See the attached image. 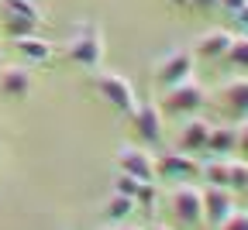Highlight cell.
Returning a JSON list of instances; mask_svg holds the SVG:
<instances>
[{
	"mask_svg": "<svg viewBox=\"0 0 248 230\" xmlns=\"http://www.w3.org/2000/svg\"><path fill=\"white\" fill-rule=\"evenodd\" d=\"M14 52L28 65H45L52 58V42H45L42 35H21V38H14Z\"/></svg>",
	"mask_w": 248,
	"mask_h": 230,
	"instance_id": "obj_16",
	"label": "cell"
},
{
	"mask_svg": "<svg viewBox=\"0 0 248 230\" xmlns=\"http://www.w3.org/2000/svg\"><path fill=\"white\" fill-rule=\"evenodd\" d=\"M231 38H234L231 28H210V31H203V35L197 38V45H193V58L221 62L228 55V48H231Z\"/></svg>",
	"mask_w": 248,
	"mask_h": 230,
	"instance_id": "obj_11",
	"label": "cell"
},
{
	"mask_svg": "<svg viewBox=\"0 0 248 230\" xmlns=\"http://www.w3.org/2000/svg\"><path fill=\"white\" fill-rule=\"evenodd\" d=\"M228 189L231 192H248V158L231 161V169H228Z\"/></svg>",
	"mask_w": 248,
	"mask_h": 230,
	"instance_id": "obj_20",
	"label": "cell"
},
{
	"mask_svg": "<svg viewBox=\"0 0 248 230\" xmlns=\"http://www.w3.org/2000/svg\"><path fill=\"white\" fill-rule=\"evenodd\" d=\"M231 213H234V196H231V189L207 186V189H203V220H207L210 227H221Z\"/></svg>",
	"mask_w": 248,
	"mask_h": 230,
	"instance_id": "obj_12",
	"label": "cell"
},
{
	"mask_svg": "<svg viewBox=\"0 0 248 230\" xmlns=\"http://www.w3.org/2000/svg\"><path fill=\"white\" fill-rule=\"evenodd\" d=\"M169 210L179 223L193 227V223H203V189L193 186V182H179L172 192H169Z\"/></svg>",
	"mask_w": 248,
	"mask_h": 230,
	"instance_id": "obj_6",
	"label": "cell"
},
{
	"mask_svg": "<svg viewBox=\"0 0 248 230\" xmlns=\"http://www.w3.org/2000/svg\"><path fill=\"white\" fill-rule=\"evenodd\" d=\"M207 138H210V120L193 114V117H186V124L179 127L176 148L186 151V155H197V151H207Z\"/></svg>",
	"mask_w": 248,
	"mask_h": 230,
	"instance_id": "obj_13",
	"label": "cell"
},
{
	"mask_svg": "<svg viewBox=\"0 0 248 230\" xmlns=\"http://www.w3.org/2000/svg\"><path fill=\"white\" fill-rule=\"evenodd\" d=\"M169 4H176V7H183V4H186V0H169Z\"/></svg>",
	"mask_w": 248,
	"mask_h": 230,
	"instance_id": "obj_30",
	"label": "cell"
},
{
	"mask_svg": "<svg viewBox=\"0 0 248 230\" xmlns=\"http://www.w3.org/2000/svg\"><path fill=\"white\" fill-rule=\"evenodd\" d=\"M200 175V161L186 151H162L155 155V182L159 179H172V182H190Z\"/></svg>",
	"mask_w": 248,
	"mask_h": 230,
	"instance_id": "obj_9",
	"label": "cell"
},
{
	"mask_svg": "<svg viewBox=\"0 0 248 230\" xmlns=\"http://www.w3.org/2000/svg\"><path fill=\"white\" fill-rule=\"evenodd\" d=\"M135 210H138V206H135L131 196L110 192V196H107V203L100 206V216H104V223H124V220H131Z\"/></svg>",
	"mask_w": 248,
	"mask_h": 230,
	"instance_id": "obj_17",
	"label": "cell"
},
{
	"mask_svg": "<svg viewBox=\"0 0 248 230\" xmlns=\"http://www.w3.org/2000/svg\"><path fill=\"white\" fill-rule=\"evenodd\" d=\"M186 4H193L197 11H214V7H217V0H186Z\"/></svg>",
	"mask_w": 248,
	"mask_h": 230,
	"instance_id": "obj_27",
	"label": "cell"
},
{
	"mask_svg": "<svg viewBox=\"0 0 248 230\" xmlns=\"http://www.w3.org/2000/svg\"><path fill=\"white\" fill-rule=\"evenodd\" d=\"M228 169H231V158H217V155H210V161H203V165H200V179H203L207 186H221V189H228Z\"/></svg>",
	"mask_w": 248,
	"mask_h": 230,
	"instance_id": "obj_18",
	"label": "cell"
},
{
	"mask_svg": "<svg viewBox=\"0 0 248 230\" xmlns=\"http://www.w3.org/2000/svg\"><path fill=\"white\" fill-rule=\"evenodd\" d=\"M128 117H131V130H135L138 144L152 148V144H159V141H162V134H166V114H162V107L155 103L152 96L138 100L135 110H131Z\"/></svg>",
	"mask_w": 248,
	"mask_h": 230,
	"instance_id": "obj_3",
	"label": "cell"
},
{
	"mask_svg": "<svg viewBox=\"0 0 248 230\" xmlns=\"http://www.w3.org/2000/svg\"><path fill=\"white\" fill-rule=\"evenodd\" d=\"M214 230H248V213H241V210H234L221 227H214Z\"/></svg>",
	"mask_w": 248,
	"mask_h": 230,
	"instance_id": "obj_23",
	"label": "cell"
},
{
	"mask_svg": "<svg viewBox=\"0 0 248 230\" xmlns=\"http://www.w3.org/2000/svg\"><path fill=\"white\" fill-rule=\"evenodd\" d=\"M217 107L231 124L248 120V76H234L217 86Z\"/></svg>",
	"mask_w": 248,
	"mask_h": 230,
	"instance_id": "obj_7",
	"label": "cell"
},
{
	"mask_svg": "<svg viewBox=\"0 0 248 230\" xmlns=\"http://www.w3.org/2000/svg\"><path fill=\"white\" fill-rule=\"evenodd\" d=\"M207 103H210L207 86H203L197 76H190V79L169 86L159 107H162V114H169V117H193V114H200Z\"/></svg>",
	"mask_w": 248,
	"mask_h": 230,
	"instance_id": "obj_2",
	"label": "cell"
},
{
	"mask_svg": "<svg viewBox=\"0 0 248 230\" xmlns=\"http://www.w3.org/2000/svg\"><path fill=\"white\" fill-rule=\"evenodd\" d=\"M97 93L104 96V103H110L117 114H131L135 103H138L135 86L124 79L121 72H110V69H104V72L97 76Z\"/></svg>",
	"mask_w": 248,
	"mask_h": 230,
	"instance_id": "obj_8",
	"label": "cell"
},
{
	"mask_svg": "<svg viewBox=\"0 0 248 230\" xmlns=\"http://www.w3.org/2000/svg\"><path fill=\"white\" fill-rule=\"evenodd\" d=\"M207 151L217 158H231L238 151V124L224 120V124H210V138H207Z\"/></svg>",
	"mask_w": 248,
	"mask_h": 230,
	"instance_id": "obj_15",
	"label": "cell"
},
{
	"mask_svg": "<svg viewBox=\"0 0 248 230\" xmlns=\"http://www.w3.org/2000/svg\"><path fill=\"white\" fill-rule=\"evenodd\" d=\"M28 4H38V0H28Z\"/></svg>",
	"mask_w": 248,
	"mask_h": 230,
	"instance_id": "obj_31",
	"label": "cell"
},
{
	"mask_svg": "<svg viewBox=\"0 0 248 230\" xmlns=\"http://www.w3.org/2000/svg\"><path fill=\"white\" fill-rule=\"evenodd\" d=\"M114 161H117V172H128L141 182H155V155L145 151L141 144H121Z\"/></svg>",
	"mask_w": 248,
	"mask_h": 230,
	"instance_id": "obj_10",
	"label": "cell"
},
{
	"mask_svg": "<svg viewBox=\"0 0 248 230\" xmlns=\"http://www.w3.org/2000/svg\"><path fill=\"white\" fill-rule=\"evenodd\" d=\"M155 203H159V186H155V182H141L138 192H135V206H141V210L152 213V210H159Z\"/></svg>",
	"mask_w": 248,
	"mask_h": 230,
	"instance_id": "obj_21",
	"label": "cell"
},
{
	"mask_svg": "<svg viewBox=\"0 0 248 230\" xmlns=\"http://www.w3.org/2000/svg\"><path fill=\"white\" fill-rule=\"evenodd\" d=\"M245 4H248V0H217V7H221V11H224V14H228V17H231V14H234V11H241V7H245Z\"/></svg>",
	"mask_w": 248,
	"mask_h": 230,
	"instance_id": "obj_25",
	"label": "cell"
},
{
	"mask_svg": "<svg viewBox=\"0 0 248 230\" xmlns=\"http://www.w3.org/2000/svg\"><path fill=\"white\" fill-rule=\"evenodd\" d=\"M148 230H172V227H162V223H155V227H148Z\"/></svg>",
	"mask_w": 248,
	"mask_h": 230,
	"instance_id": "obj_29",
	"label": "cell"
},
{
	"mask_svg": "<svg viewBox=\"0 0 248 230\" xmlns=\"http://www.w3.org/2000/svg\"><path fill=\"white\" fill-rule=\"evenodd\" d=\"M224 58L234 65V69L248 72V35H234V38H231V48H228Z\"/></svg>",
	"mask_w": 248,
	"mask_h": 230,
	"instance_id": "obj_19",
	"label": "cell"
},
{
	"mask_svg": "<svg viewBox=\"0 0 248 230\" xmlns=\"http://www.w3.org/2000/svg\"><path fill=\"white\" fill-rule=\"evenodd\" d=\"M138 186H141V179H135V175H128V172H117V179H114V189H110V192H121V196H131V200H135Z\"/></svg>",
	"mask_w": 248,
	"mask_h": 230,
	"instance_id": "obj_22",
	"label": "cell"
},
{
	"mask_svg": "<svg viewBox=\"0 0 248 230\" xmlns=\"http://www.w3.org/2000/svg\"><path fill=\"white\" fill-rule=\"evenodd\" d=\"M4 4V17H0V24H4V31L11 38H21V35H38L42 28V11L38 4H28V0H0Z\"/></svg>",
	"mask_w": 248,
	"mask_h": 230,
	"instance_id": "obj_5",
	"label": "cell"
},
{
	"mask_svg": "<svg viewBox=\"0 0 248 230\" xmlns=\"http://www.w3.org/2000/svg\"><path fill=\"white\" fill-rule=\"evenodd\" d=\"M104 230H135V227H128V223H107Z\"/></svg>",
	"mask_w": 248,
	"mask_h": 230,
	"instance_id": "obj_28",
	"label": "cell"
},
{
	"mask_svg": "<svg viewBox=\"0 0 248 230\" xmlns=\"http://www.w3.org/2000/svg\"><path fill=\"white\" fill-rule=\"evenodd\" d=\"M238 151H245V155H248V120H241V124H238Z\"/></svg>",
	"mask_w": 248,
	"mask_h": 230,
	"instance_id": "obj_26",
	"label": "cell"
},
{
	"mask_svg": "<svg viewBox=\"0 0 248 230\" xmlns=\"http://www.w3.org/2000/svg\"><path fill=\"white\" fill-rule=\"evenodd\" d=\"M231 24L241 31V35H248V4H245L241 11H234V14H231Z\"/></svg>",
	"mask_w": 248,
	"mask_h": 230,
	"instance_id": "obj_24",
	"label": "cell"
},
{
	"mask_svg": "<svg viewBox=\"0 0 248 230\" xmlns=\"http://www.w3.org/2000/svg\"><path fill=\"white\" fill-rule=\"evenodd\" d=\"M66 55L79 69H100L104 55H107V42H104V28L97 21H79L73 28V35L66 38Z\"/></svg>",
	"mask_w": 248,
	"mask_h": 230,
	"instance_id": "obj_1",
	"label": "cell"
},
{
	"mask_svg": "<svg viewBox=\"0 0 248 230\" xmlns=\"http://www.w3.org/2000/svg\"><path fill=\"white\" fill-rule=\"evenodd\" d=\"M31 89H35L31 65H4V69H0V93H4L7 100H24Z\"/></svg>",
	"mask_w": 248,
	"mask_h": 230,
	"instance_id": "obj_14",
	"label": "cell"
},
{
	"mask_svg": "<svg viewBox=\"0 0 248 230\" xmlns=\"http://www.w3.org/2000/svg\"><path fill=\"white\" fill-rule=\"evenodd\" d=\"M190 76H193V52L190 48H169L152 62V79L159 89H169Z\"/></svg>",
	"mask_w": 248,
	"mask_h": 230,
	"instance_id": "obj_4",
	"label": "cell"
}]
</instances>
